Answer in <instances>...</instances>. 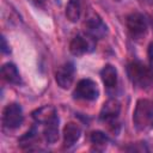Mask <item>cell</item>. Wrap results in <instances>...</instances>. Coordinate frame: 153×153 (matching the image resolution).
I'll list each match as a JSON object with an SVG mask.
<instances>
[{
    "label": "cell",
    "instance_id": "obj_1",
    "mask_svg": "<svg viewBox=\"0 0 153 153\" xmlns=\"http://www.w3.org/2000/svg\"><path fill=\"white\" fill-rule=\"evenodd\" d=\"M133 123L137 130L153 128V103L148 99H139L133 112Z\"/></svg>",
    "mask_w": 153,
    "mask_h": 153
},
{
    "label": "cell",
    "instance_id": "obj_2",
    "mask_svg": "<svg viewBox=\"0 0 153 153\" xmlns=\"http://www.w3.org/2000/svg\"><path fill=\"white\" fill-rule=\"evenodd\" d=\"M127 73L133 85L146 88L153 81V71L140 61H133L127 67Z\"/></svg>",
    "mask_w": 153,
    "mask_h": 153
},
{
    "label": "cell",
    "instance_id": "obj_3",
    "mask_svg": "<svg viewBox=\"0 0 153 153\" xmlns=\"http://www.w3.org/2000/svg\"><path fill=\"white\" fill-rule=\"evenodd\" d=\"M85 35L93 39H100L108 33V26L97 13H92L84 22Z\"/></svg>",
    "mask_w": 153,
    "mask_h": 153
},
{
    "label": "cell",
    "instance_id": "obj_4",
    "mask_svg": "<svg viewBox=\"0 0 153 153\" xmlns=\"http://www.w3.org/2000/svg\"><path fill=\"white\" fill-rule=\"evenodd\" d=\"M24 116L22 106L17 103L7 104L2 111V124L8 129H16L23 123Z\"/></svg>",
    "mask_w": 153,
    "mask_h": 153
},
{
    "label": "cell",
    "instance_id": "obj_5",
    "mask_svg": "<svg viewBox=\"0 0 153 153\" xmlns=\"http://www.w3.org/2000/svg\"><path fill=\"white\" fill-rule=\"evenodd\" d=\"M126 24H127L128 32L133 39L142 38L147 32V23H146L145 17L141 13L135 12V13L129 14L127 17Z\"/></svg>",
    "mask_w": 153,
    "mask_h": 153
},
{
    "label": "cell",
    "instance_id": "obj_6",
    "mask_svg": "<svg viewBox=\"0 0 153 153\" xmlns=\"http://www.w3.org/2000/svg\"><path fill=\"white\" fill-rule=\"evenodd\" d=\"M99 91L97 84L91 79H81L74 90V98L84 100H96L98 98Z\"/></svg>",
    "mask_w": 153,
    "mask_h": 153
},
{
    "label": "cell",
    "instance_id": "obj_7",
    "mask_svg": "<svg viewBox=\"0 0 153 153\" xmlns=\"http://www.w3.org/2000/svg\"><path fill=\"white\" fill-rule=\"evenodd\" d=\"M120 111H121L120 102L117 99L110 98L103 104L100 114H99V118L103 122H105L108 126H116L117 124L116 120L120 115Z\"/></svg>",
    "mask_w": 153,
    "mask_h": 153
},
{
    "label": "cell",
    "instance_id": "obj_8",
    "mask_svg": "<svg viewBox=\"0 0 153 153\" xmlns=\"http://www.w3.org/2000/svg\"><path fill=\"white\" fill-rule=\"evenodd\" d=\"M74 72L75 69L72 62H67L61 67H59V69L55 73V80L57 85L65 90L69 88L74 80Z\"/></svg>",
    "mask_w": 153,
    "mask_h": 153
},
{
    "label": "cell",
    "instance_id": "obj_9",
    "mask_svg": "<svg viewBox=\"0 0 153 153\" xmlns=\"http://www.w3.org/2000/svg\"><path fill=\"white\" fill-rule=\"evenodd\" d=\"M92 41L93 38L88 37L87 35H76L69 43V51L75 56L88 53L93 49Z\"/></svg>",
    "mask_w": 153,
    "mask_h": 153
},
{
    "label": "cell",
    "instance_id": "obj_10",
    "mask_svg": "<svg viewBox=\"0 0 153 153\" xmlns=\"http://www.w3.org/2000/svg\"><path fill=\"white\" fill-rule=\"evenodd\" d=\"M81 128L75 122H68L63 128V146L65 148L73 147L80 139Z\"/></svg>",
    "mask_w": 153,
    "mask_h": 153
},
{
    "label": "cell",
    "instance_id": "obj_11",
    "mask_svg": "<svg viewBox=\"0 0 153 153\" xmlns=\"http://www.w3.org/2000/svg\"><path fill=\"white\" fill-rule=\"evenodd\" d=\"M100 78H102V81L108 90H115L116 88V86H117V71L112 65L108 63L103 67V69L100 71Z\"/></svg>",
    "mask_w": 153,
    "mask_h": 153
},
{
    "label": "cell",
    "instance_id": "obj_12",
    "mask_svg": "<svg viewBox=\"0 0 153 153\" xmlns=\"http://www.w3.org/2000/svg\"><path fill=\"white\" fill-rule=\"evenodd\" d=\"M56 110L54 106L51 105H44L39 109H36L33 112H32V117L36 122L38 123H48L49 121L54 120L56 117Z\"/></svg>",
    "mask_w": 153,
    "mask_h": 153
},
{
    "label": "cell",
    "instance_id": "obj_13",
    "mask_svg": "<svg viewBox=\"0 0 153 153\" xmlns=\"http://www.w3.org/2000/svg\"><path fill=\"white\" fill-rule=\"evenodd\" d=\"M1 75L4 78V80H6L8 84H13V85H19L22 82L19 72L16 67V65L7 62L5 65H2L1 67Z\"/></svg>",
    "mask_w": 153,
    "mask_h": 153
},
{
    "label": "cell",
    "instance_id": "obj_14",
    "mask_svg": "<svg viewBox=\"0 0 153 153\" xmlns=\"http://www.w3.org/2000/svg\"><path fill=\"white\" fill-rule=\"evenodd\" d=\"M44 139L48 143H55L59 139V117L56 116L54 120L45 123L44 128Z\"/></svg>",
    "mask_w": 153,
    "mask_h": 153
},
{
    "label": "cell",
    "instance_id": "obj_15",
    "mask_svg": "<svg viewBox=\"0 0 153 153\" xmlns=\"http://www.w3.org/2000/svg\"><path fill=\"white\" fill-rule=\"evenodd\" d=\"M81 14V5L80 0H68L66 6V17L69 22L76 23Z\"/></svg>",
    "mask_w": 153,
    "mask_h": 153
},
{
    "label": "cell",
    "instance_id": "obj_16",
    "mask_svg": "<svg viewBox=\"0 0 153 153\" xmlns=\"http://www.w3.org/2000/svg\"><path fill=\"white\" fill-rule=\"evenodd\" d=\"M90 141L96 147V149H103V148H105L106 143L109 142V137L106 136L105 133H103L100 130H94L90 135Z\"/></svg>",
    "mask_w": 153,
    "mask_h": 153
},
{
    "label": "cell",
    "instance_id": "obj_17",
    "mask_svg": "<svg viewBox=\"0 0 153 153\" xmlns=\"http://www.w3.org/2000/svg\"><path fill=\"white\" fill-rule=\"evenodd\" d=\"M148 57H149V65H151L149 68L153 71V42L148 47Z\"/></svg>",
    "mask_w": 153,
    "mask_h": 153
},
{
    "label": "cell",
    "instance_id": "obj_18",
    "mask_svg": "<svg viewBox=\"0 0 153 153\" xmlns=\"http://www.w3.org/2000/svg\"><path fill=\"white\" fill-rule=\"evenodd\" d=\"M1 50H2V53H5V54H8V53H10V47L7 45L6 39H5L4 36L1 37Z\"/></svg>",
    "mask_w": 153,
    "mask_h": 153
},
{
    "label": "cell",
    "instance_id": "obj_19",
    "mask_svg": "<svg viewBox=\"0 0 153 153\" xmlns=\"http://www.w3.org/2000/svg\"><path fill=\"white\" fill-rule=\"evenodd\" d=\"M32 2L38 8H45V0H32Z\"/></svg>",
    "mask_w": 153,
    "mask_h": 153
},
{
    "label": "cell",
    "instance_id": "obj_20",
    "mask_svg": "<svg viewBox=\"0 0 153 153\" xmlns=\"http://www.w3.org/2000/svg\"><path fill=\"white\" fill-rule=\"evenodd\" d=\"M117 1H118V0H117Z\"/></svg>",
    "mask_w": 153,
    "mask_h": 153
}]
</instances>
